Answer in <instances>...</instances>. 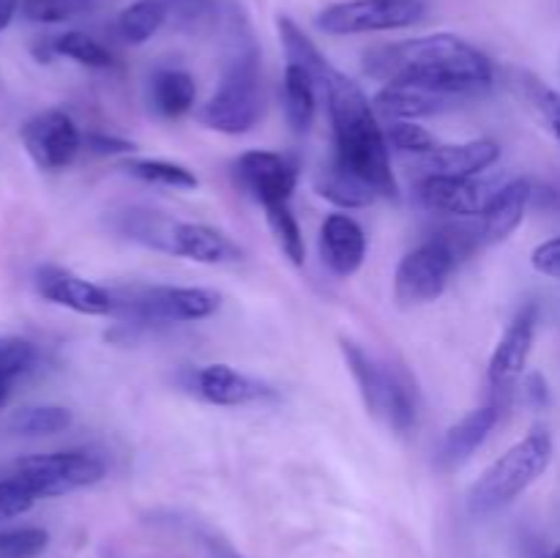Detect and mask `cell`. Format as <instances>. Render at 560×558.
Returning a JSON list of instances; mask_svg holds the SVG:
<instances>
[{"label": "cell", "instance_id": "b9f144b4", "mask_svg": "<svg viewBox=\"0 0 560 558\" xmlns=\"http://www.w3.org/2000/svg\"><path fill=\"white\" fill-rule=\"evenodd\" d=\"M233 558H238V556H233Z\"/></svg>", "mask_w": 560, "mask_h": 558}, {"label": "cell", "instance_id": "5bb4252c", "mask_svg": "<svg viewBox=\"0 0 560 558\" xmlns=\"http://www.w3.org/2000/svg\"><path fill=\"white\" fill-rule=\"evenodd\" d=\"M501 159V146L495 140H468L448 142V146L432 148L424 156L413 159V167L421 178H479L485 170Z\"/></svg>", "mask_w": 560, "mask_h": 558}, {"label": "cell", "instance_id": "4dcf8cb0", "mask_svg": "<svg viewBox=\"0 0 560 558\" xmlns=\"http://www.w3.org/2000/svg\"><path fill=\"white\" fill-rule=\"evenodd\" d=\"M514 85H517L520 96L525 98V104L534 109L536 118H539L560 142V93L552 91L550 85H545L539 77L525 74V71L523 74H517V82H514Z\"/></svg>", "mask_w": 560, "mask_h": 558}, {"label": "cell", "instance_id": "ab89813d", "mask_svg": "<svg viewBox=\"0 0 560 558\" xmlns=\"http://www.w3.org/2000/svg\"><path fill=\"white\" fill-rule=\"evenodd\" d=\"M20 5H22V0H0V31H5V27L14 22Z\"/></svg>", "mask_w": 560, "mask_h": 558}, {"label": "cell", "instance_id": "d590c367", "mask_svg": "<svg viewBox=\"0 0 560 558\" xmlns=\"http://www.w3.org/2000/svg\"><path fill=\"white\" fill-rule=\"evenodd\" d=\"M36 503V496L14 474L0 479V523L25 514Z\"/></svg>", "mask_w": 560, "mask_h": 558}, {"label": "cell", "instance_id": "4fadbf2b", "mask_svg": "<svg viewBox=\"0 0 560 558\" xmlns=\"http://www.w3.org/2000/svg\"><path fill=\"white\" fill-rule=\"evenodd\" d=\"M498 186L479 178H419L416 197L430 213L470 219L481 217Z\"/></svg>", "mask_w": 560, "mask_h": 558}, {"label": "cell", "instance_id": "30bf717a", "mask_svg": "<svg viewBox=\"0 0 560 558\" xmlns=\"http://www.w3.org/2000/svg\"><path fill=\"white\" fill-rule=\"evenodd\" d=\"M235 181L241 189L260 202L262 208L290 202L295 184H299V167L284 153L277 151H246L235 159Z\"/></svg>", "mask_w": 560, "mask_h": 558}, {"label": "cell", "instance_id": "7c38bea8", "mask_svg": "<svg viewBox=\"0 0 560 558\" xmlns=\"http://www.w3.org/2000/svg\"><path fill=\"white\" fill-rule=\"evenodd\" d=\"M536 328H539V306L525 304L498 339L487 367V381L495 394L512 392L514 383L523 377L536 342Z\"/></svg>", "mask_w": 560, "mask_h": 558}, {"label": "cell", "instance_id": "52a82bcc", "mask_svg": "<svg viewBox=\"0 0 560 558\" xmlns=\"http://www.w3.org/2000/svg\"><path fill=\"white\" fill-rule=\"evenodd\" d=\"M424 14V0H345L326 5L315 22L328 36H361L413 27Z\"/></svg>", "mask_w": 560, "mask_h": 558}, {"label": "cell", "instance_id": "2e32d148", "mask_svg": "<svg viewBox=\"0 0 560 558\" xmlns=\"http://www.w3.org/2000/svg\"><path fill=\"white\" fill-rule=\"evenodd\" d=\"M323 266L334 277H353L366 257V233L350 213H328L320 228Z\"/></svg>", "mask_w": 560, "mask_h": 558}, {"label": "cell", "instance_id": "3957f363", "mask_svg": "<svg viewBox=\"0 0 560 558\" xmlns=\"http://www.w3.org/2000/svg\"><path fill=\"white\" fill-rule=\"evenodd\" d=\"M262 115V71L260 49L255 38L233 20V36H230V53L224 60L222 80L206 104L197 113L206 129L219 135H246L257 126Z\"/></svg>", "mask_w": 560, "mask_h": 558}, {"label": "cell", "instance_id": "277c9868", "mask_svg": "<svg viewBox=\"0 0 560 558\" xmlns=\"http://www.w3.org/2000/svg\"><path fill=\"white\" fill-rule=\"evenodd\" d=\"M552 438L547 430H530L523 441L501 454L468 492V512L474 518H490L517 501L534 481L545 476L552 463Z\"/></svg>", "mask_w": 560, "mask_h": 558}, {"label": "cell", "instance_id": "e0dca14e", "mask_svg": "<svg viewBox=\"0 0 560 558\" xmlns=\"http://www.w3.org/2000/svg\"><path fill=\"white\" fill-rule=\"evenodd\" d=\"M501 421V405L487 403L474 408L470 414H465L457 425H452L443 435L441 452H438V465L443 470L463 468L481 446L490 438V432L495 430V425Z\"/></svg>", "mask_w": 560, "mask_h": 558}, {"label": "cell", "instance_id": "4316f807", "mask_svg": "<svg viewBox=\"0 0 560 558\" xmlns=\"http://www.w3.org/2000/svg\"><path fill=\"white\" fill-rule=\"evenodd\" d=\"M47 49L49 55L69 58L74 63L85 66V69H109L113 66V53L102 42H96V38L82 31H66L60 36L49 38Z\"/></svg>", "mask_w": 560, "mask_h": 558}, {"label": "cell", "instance_id": "5b68a950", "mask_svg": "<svg viewBox=\"0 0 560 558\" xmlns=\"http://www.w3.org/2000/svg\"><path fill=\"white\" fill-rule=\"evenodd\" d=\"M115 312L129 315L131 323H195L206 321L222 306V295L208 288H175L151 284L115 295Z\"/></svg>", "mask_w": 560, "mask_h": 558}, {"label": "cell", "instance_id": "e575fe53", "mask_svg": "<svg viewBox=\"0 0 560 558\" xmlns=\"http://www.w3.org/2000/svg\"><path fill=\"white\" fill-rule=\"evenodd\" d=\"M49 534L36 525L0 531V558H36L47 550Z\"/></svg>", "mask_w": 560, "mask_h": 558}, {"label": "cell", "instance_id": "484cf974", "mask_svg": "<svg viewBox=\"0 0 560 558\" xmlns=\"http://www.w3.org/2000/svg\"><path fill=\"white\" fill-rule=\"evenodd\" d=\"M120 170L126 175H131V178L142 181V184L167 186V189L191 191L200 186V178L195 175V170L178 162H167V159H129Z\"/></svg>", "mask_w": 560, "mask_h": 558}, {"label": "cell", "instance_id": "f546056e", "mask_svg": "<svg viewBox=\"0 0 560 558\" xmlns=\"http://www.w3.org/2000/svg\"><path fill=\"white\" fill-rule=\"evenodd\" d=\"M262 211H266L268 228H271L273 239H277L279 249L284 252V257H288L293 266H299V268L304 266V260H306L304 233H301V224H299V219H295L290 202H279V206L262 208Z\"/></svg>", "mask_w": 560, "mask_h": 558}, {"label": "cell", "instance_id": "7402d4cb", "mask_svg": "<svg viewBox=\"0 0 560 558\" xmlns=\"http://www.w3.org/2000/svg\"><path fill=\"white\" fill-rule=\"evenodd\" d=\"M317 93H320V85H317V80L304 69V66L299 63L284 66V77H282L284 118H288L290 129H293L295 135H304V131L310 129L317 109Z\"/></svg>", "mask_w": 560, "mask_h": 558}, {"label": "cell", "instance_id": "d4e9b609", "mask_svg": "<svg viewBox=\"0 0 560 558\" xmlns=\"http://www.w3.org/2000/svg\"><path fill=\"white\" fill-rule=\"evenodd\" d=\"M167 14L170 5L164 0H135V3L126 5L118 14L115 31H118L120 42L137 47V44H145L148 38H153L162 31Z\"/></svg>", "mask_w": 560, "mask_h": 558}, {"label": "cell", "instance_id": "ffe728a7", "mask_svg": "<svg viewBox=\"0 0 560 558\" xmlns=\"http://www.w3.org/2000/svg\"><path fill=\"white\" fill-rule=\"evenodd\" d=\"M457 98L459 96L430 91V88L413 85V82H386V85L375 93L372 104H375L377 113L386 115V118L416 120L454 107Z\"/></svg>", "mask_w": 560, "mask_h": 558}, {"label": "cell", "instance_id": "836d02e7", "mask_svg": "<svg viewBox=\"0 0 560 558\" xmlns=\"http://www.w3.org/2000/svg\"><path fill=\"white\" fill-rule=\"evenodd\" d=\"M386 140H388V148H394V151L399 153H408V156H424V153H430L432 148H438L441 142H438V137L432 135L427 126L416 124V120H397V124L388 126L386 131Z\"/></svg>", "mask_w": 560, "mask_h": 558}, {"label": "cell", "instance_id": "ba28073f", "mask_svg": "<svg viewBox=\"0 0 560 558\" xmlns=\"http://www.w3.org/2000/svg\"><path fill=\"white\" fill-rule=\"evenodd\" d=\"M457 249L446 239H432L410 249L394 271V295L402 306L441 299L457 266Z\"/></svg>", "mask_w": 560, "mask_h": 558}, {"label": "cell", "instance_id": "f35d334b", "mask_svg": "<svg viewBox=\"0 0 560 558\" xmlns=\"http://www.w3.org/2000/svg\"><path fill=\"white\" fill-rule=\"evenodd\" d=\"M525 394L536 403H545L547 399V383L541 381V375H530L528 383H525Z\"/></svg>", "mask_w": 560, "mask_h": 558}, {"label": "cell", "instance_id": "cb8c5ba5", "mask_svg": "<svg viewBox=\"0 0 560 558\" xmlns=\"http://www.w3.org/2000/svg\"><path fill=\"white\" fill-rule=\"evenodd\" d=\"M315 189L317 195L326 197L328 202H334V206L339 208H366L370 202H375L377 197V191L372 189L370 184H364V181L355 178L353 173L339 167L334 159L317 170Z\"/></svg>", "mask_w": 560, "mask_h": 558}, {"label": "cell", "instance_id": "1f68e13d", "mask_svg": "<svg viewBox=\"0 0 560 558\" xmlns=\"http://www.w3.org/2000/svg\"><path fill=\"white\" fill-rule=\"evenodd\" d=\"M416 416H419V403H416V388L405 375L394 377V386L388 392L386 408H383V421L392 427L397 435H410L416 427Z\"/></svg>", "mask_w": 560, "mask_h": 558}, {"label": "cell", "instance_id": "8992f818", "mask_svg": "<svg viewBox=\"0 0 560 558\" xmlns=\"http://www.w3.org/2000/svg\"><path fill=\"white\" fill-rule=\"evenodd\" d=\"M107 468L96 454L88 452H49V454H27L14 463V476L36 496L60 498L74 490L98 485Z\"/></svg>", "mask_w": 560, "mask_h": 558}, {"label": "cell", "instance_id": "6da1fadb", "mask_svg": "<svg viewBox=\"0 0 560 558\" xmlns=\"http://www.w3.org/2000/svg\"><path fill=\"white\" fill-rule=\"evenodd\" d=\"M364 71L381 82H413L448 96L479 93L495 80L492 60L454 33H430L370 49Z\"/></svg>", "mask_w": 560, "mask_h": 558}, {"label": "cell", "instance_id": "9a60e30c", "mask_svg": "<svg viewBox=\"0 0 560 558\" xmlns=\"http://www.w3.org/2000/svg\"><path fill=\"white\" fill-rule=\"evenodd\" d=\"M191 388L197 397L222 408L257 403V399L273 397V388L257 377L244 375L230 364H206L191 375Z\"/></svg>", "mask_w": 560, "mask_h": 558}, {"label": "cell", "instance_id": "d6a6232c", "mask_svg": "<svg viewBox=\"0 0 560 558\" xmlns=\"http://www.w3.org/2000/svg\"><path fill=\"white\" fill-rule=\"evenodd\" d=\"M93 5L96 0H22L20 11L27 22H36V25H58V22L85 14Z\"/></svg>", "mask_w": 560, "mask_h": 558}, {"label": "cell", "instance_id": "9c48e42d", "mask_svg": "<svg viewBox=\"0 0 560 558\" xmlns=\"http://www.w3.org/2000/svg\"><path fill=\"white\" fill-rule=\"evenodd\" d=\"M27 156L42 170H63L77 159L82 148V135L74 118L63 109H44L33 115L20 131Z\"/></svg>", "mask_w": 560, "mask_h": 558}, {"label": "cell", "instance_id": "7a4b0ae2", "mask_svg": "<svg viewBox=\"0 0 560 558\" xmlns=\"http://www.w3.org/2000/svg\"><path fill=\"white\" fill-rule=\"evenodd\" d=\"M320 93L326 96L334 131V162L370 184L377 197L397 200V178L392 170V148L386 131L377 124V109L361 85L337 66L323 77Z\"/></svg>", "mask_w": 560, "mask_h": 558}, {"label": "cell", "instance_id": "d6986e66", "mask_svg": "<svg viewBox=\"0 0 560 558\" xmlns=\"http://www.w3.org/2000/svg\"><path fill=\"white\" fill-rule=\"evenodd\" d=\"M530 197H534V186H530L528 178H512L498 186L490 206L481 213V244H498V241L509 239L523 224L530 206Z\"/></svg>", "mask_w": 560, "mask_h": 558}, {"label": "cell", "instance_id": "8fae6325", "mask_svg": "<svg viewBox=\"0 0 560 558\" xmlns=\"http://www.w3.org/2000/svg\"><path fill=\"white\" fill-rule=\"evenodd\" d=\"M33 284H36V293L42 295L44 301L55 306H63V310L77 312V315L88 317H104L113 315L115 299L113 290L102 288V284L91 282V279L80 277V274L69 271V268L60 266H42L33 277Z\"/></svg>", "mask_w": 560, "mask_h": 558}, {"label": "cell", "instance_id": "74e56055", "mask_svg": "<svg viewBox=\"0 0 560 558\" xmlns=\"http://www.w3.org/2000/svg\"><path fill=\"white\" fill-rule=\"evenodd\" d=\"M82 142H85V146L91 148L93 153H102V156H113V153L135 151V142L118 140V137H109V135H88Z\"/></svg>", "mask_w": 560, "mask_h": 558}, {"label": "cell", "instance_id": "603a6c76", "mask_svg": "<svg viewBox=\"0 0 560 558\" xmlns=\"http://www.w3.org/2000/svg\"><path fill=\"white\" fill-rule=\"evenodd\" d=\"M151 104L164 118H180L191 113L197 102V82L189 71L184 69H159L151 77Z\"/></svg>", "mask_w": 560, "mask_h": 558}, {"label": "cell", "instance_id": "8d00e7d4", "mask_svg": "<svg viewBox=\"0 0 560 558\" xmlns=\"http://www.w3.org/2000/svg\"><path fill=\"white\" fill-rule=\"evenodd\" d=\"M530 266H534L541 277L558 279L560 282V235L541 241V244L536 246L534 255H530Z\"/></svg>", "mask_w": 560, "mask_h": 558}, {"label": "cell", "instance_id": "44dd1931", "mask_svg": "<svg viewBox=\"0 0 560 558\" xmlns=\"http://www.w3.org/2000/svg\"><path fill=\"white\" fill-rule=\"evenodd\" d=\"M342 356L348 361V370L353 375L355 386H359L361 399H364L366 410H370L375 419H383V408H386L388 392L394 386V377H397V370L381 364L372 353H366L359 342L353 339H342Z\"/></svg>", "mask_w": 560, "mask_h": 558}, {"label": "cell", "instance_id": "f1b7e54d", "mask_svg": "<svg viewBox=\"0 0 560 558\" xmlns=\"http://www.w3.org/2000/svg\"><path fill=\"white\" fill-rule=\"evenodd\" d=\"M71 421H74V416H71L69 408H60V405H33V408L16 410L9 425L16 435L42 438L69 430Z\"/></svg>", "mask_w": 560, "mask_h": 558}, {"label": "cell", "instance_id": "ac0fdd59", "mask_svg": "<svg viewBox=\"0 0 560 558\" xmlns=\"http://www.w3.org/2000/svg\"><path fill=\"white\" fill-rule=\"evenodd\" d=\"M167 252L202 263V266H224V263L241 260V246L222 230L202 222H173Z\"/></svg>", "mask_w": 560, "mask_h": 558}, {"label": "cell", "instance_id": "83f0119b", "mask_svg": "<svg viewBox=\"0 0 560 558\" xmlns=\"http://www.w3.org/2000/svg\"><path fill=\"white\" fill-rule=\"evenodd\" d=\"M38 350L31 339L22 337H0V408L9 399L11 386L20 381L22 375L36 367Z\"/></svg>", "mask_w": 560, "mask_h": 558}, {"label": "cell", "instance_id": "60d3db41", "mask_svg": "<svg viewBox=\"0 0 560 558\" xmlns=\"http://www.w3.org/2000/svg\"><path fill=\"white\" fill-rule=\"evenodd\" d=\"M550 558H560V547H558V550L556 553H552V556Z\"/></svg>", "mask_w": 560, "mask_h": 558}]
</instances>
